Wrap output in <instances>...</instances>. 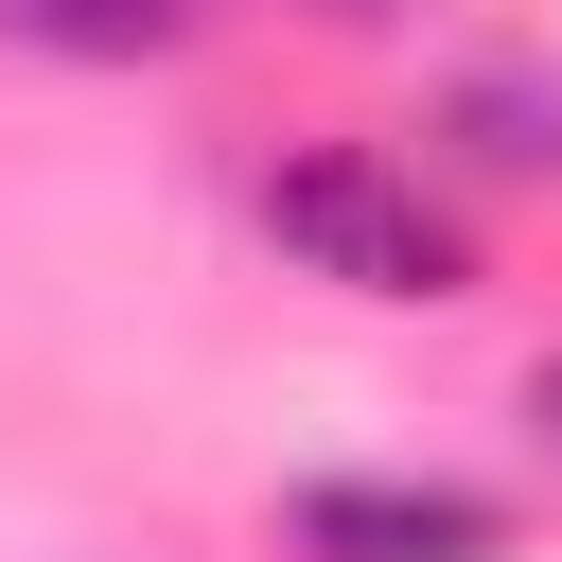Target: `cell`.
Instances as JSON below:
<instances>
[{
	"mask_svg": "<svg viewBox=\"0 0 562 562\" xmlns=\"http://www.w3.org/2000/svg\"><path fill=\"white\" fill-rule=\"evenodd\" d=\"M246 211H263V246H281L299 281L386 299V316H439V299L492 281L457 176H439V158H386V140H281V158L246 176Z\"/></svg>",
	"mask_w": 562,
	"mask_h": 562,
	"instance_id": "1",
	"label": "cell"
},
{
	"mask_svg": "<svg viewBox=\"0 0 562 562\" xmlns=\"http://www.w3.org/2000/svg\"><path fill=\"white\" fill-rule=\"evenodd\" d=\"M281 544L299 562H509V492H474V474H299Z\"/></svg>",
	"mask_w": 562,
	"mask_h": 562,
	"instance_id": "2",
	"label": "cell"
},
{
	"mask_svg": "<svg viewBox=\"0 0 562 562\" xmlns=\"http://www.w3.org/2000/svg\"><path fill=\"white\" fill-rule=\"evenodd\" d=\"M422 158L474 193H562V53H457L422 105Z\"/></svg>",
	"mask_w": 562,
	"mask_h": 562,
	"instance_id": "3",
	"label": "cell"
},
{
	"mask_svg": "<svg viewBox=\"0 0 562 562\" xmlns=\"http://www.w3.org/2000/svg\"><path fill=\"white\" fill-rule=\"evenodd\" d=\"M211 0H0V53H53V70H158L193 53Z\"/></svg>",
	"mask_w": 562,
	"mask_h": 562,
	"instance_id": "4",
	"label": "cell"
},
{
	"mask_svg": "<svg viewBox=\"0 0 562 562\" xmlns=\"http://www.w3.org/2000/svg\"><path fill=\"white\" fill-rule=\"evenodd\" d=\"M509 422H527V457L562 474V351H527V386H509Z\"/></svg>",
	"mask_w": 562,
	"mask_h": 562,
	"instance_id": "5",
	"label": "cell"
},
{
	"mask_svg": "<svg viewBox=\"0 0 562 562\" xmlns=\"http://www.w3.org/2000/svg\"><path fill=\"white\" fill-rule=\"evenodd\" d=\"M316 18H351V35H369V18H404V0H316Z\"/></svg>",
	"mask_w": 562,
	"mask_h": 562,
	"instance_id": "6",
	"label": "cell"
}]
</instances>
